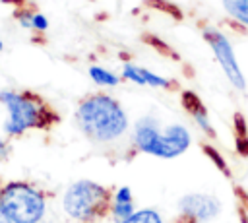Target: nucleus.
I'll return each instance as SVG.
<instances>
[{"instance_id":"obj_1","label":"nucleus","mask_w":248,"mask_h":223,"mask_svg":"<svg viewBox=\"0 0 248 223\" xmlns=\"http://www.w3.org/2000/svg\"><path fill=\"white\" fill-rule=\"evenodd\" d=\"M76 118L81 132L99 143L114 142L128 130V116L124 109L107 93H91L81 99Z\"/></svg>"},{"instance_id":"obj_2","label":"nucleus","mask_w":248,"mask_h":223,"mask_svg":"<svg viewBox=\"0 0 248 223\" xmlns=\"http://www.w3.org/2000/svg\"><path fill=\"white\" fill-rule=\"evenodd\" d=\"M0 101L8 111V118L4 122V132L8 136H19L29 128H46L56 122V114L43 105V101L29 91H12L2 89Z\"/></svg>"},{"instance_id":"obj_3","label":"nucleus","mask_w":248,"mask_h":223,"mask_svg":"<svg viewBox=\"0 0 248 223\" xmlns=\"http://www.w3.org/2000/svg\"><path fill=\"white\" fill-rule=\"evenodd\" d=\"M134 143L143 153L172 159L190 147V132L182 124H169L161 132L155 118L143 116L134 124Z\"/></svg>"},{"instance_id":"obj_4","label":"nucleus","mask_w":248,"mask_h":223,"mask_svg":"<svg viewBox=\"0 0 248 223\" xmlns=\"http://www.w3.org/2000/svg\"><path fill=\"white\" fill-rule=\"evenodd\" d=\"M0 204L12 223H41L46 213L43 192L23 180L6 182L0 188Z\"/></svg>"},{"instance_id":"obj_5","label":"nucleus","mask_w":248,"mask_h":223,"mask_svg":"<svg viewBox=\"0 0 248 223\" xmlns=\"http://www.w3.org/2000/svg\"><path fill=\"white\" fill-rule=\"evenodd\" d=\"M108 206V190L93 180H78L64 192L62 207L78 221H93L105 213Z\"/></svg>"},{"instance_id":"obj_6","label":"nucleus","mask_w":248,"mask_h":223,"mask_svg":"<svg viewBox=\"0 0 248 223\" xmlns=\"http://www.w3.org/2000/svg\"><path fill=\"white\" fill-rule=\"evenodd\" d=\"M203 37L209 43V47L213 48V52L217 56V62L221 64V68H223L225 76L229 78V81L236 89H240V91L246 89V81H244V76L240 72V66H238L236 58H234V50L231 47V41L221 31H217L213 27H205L203 29Z\"/></svg>"},{"instance_id":"obj_7","label":"nucleus","mask_w":248,"mask_h":223,"mask_svg":"<svg viewBox=\"0 0 248 223\" xmlns=\"http://www.w3.org/2000/svg\"><path fill=\"white\" fill-rule=\"evenodd\" d=\"M178 209L182 211V217L190 223H205L217 217L221 204L217 198L207 194H188L178 202Z\"/></svg>"},{"instance_id":"obj_8","label":"nucleus","mask_w":248,"mask_h":223,"mask_svg":"<svg viewBox=\"0 0 248 223\" xmlns=\"http://www.w3.org/2000/svg\"><path fill=\"white\" fill-rule=\"evenodd\" d=\"M182 105H184V109L194 116L196 124H198L205 134H209V138H213V136H215V130H213V126L209 124L207 109H205V105L200 101V97H198L194 91H184V93H182Z\"/></svg>"},{"instance_id":"obj_9","label":"nucleus","mask_w":248,"mask_h":223,"mask_svg":"<svg viewBox=\"0 0 248 223\" xmlns=\"http://www.w3.org/2000/svg\"><path fill=\"white\" fill-rule=\"evenodd\" d=\"M134 213V200H132V190L128 186H122L116 190L114 194V202H112V215L118 221H124L126 217H130Z\"/></svg>"},{"instance_id":"obj_10","label":"nucleus","mask_w":248,"mask_h":223,"mask_svg":"<svg viewBox=\"0 0 248 223\" xmlns=\"http://www.w3.org/2000/svg\"><path fill=\"white\" fill-rule=\"evenodd\" d=\"M225 10L238 23L248 25V0H223Z\"/></svg>"},{"instance_id":"obj_11","label":"nucleus","mask_w":248,"mask_h":223,"mask_svg":"<svg viewBox=\"0 0 248 223\" xmlns=\"http://www.w3.org/2000/svg\"><path fill=\"white\" fill-rule=\"evenodd\" d=\"M89 76H91V80L97 85H108V87H112V85H118L120 83V78L116 74H112V72H108L107 68H101V66H91L89 68Z\"/></svg>"},{"instance_id":"obj_12","label":"nucleus","mask_w":248,"mask_h":223,"mask_svg":"<svg viewBox=\"0 0 248 223\" xmlns=\"http://www.w3.org/2000/svg\"><path fill=\"white\" fill-rule=\"evenodd\" d=\"M120 223H163V219L155 209H140V211H134L130 217H126Z\"/></svg>"},{"instance_id":"obj_13","label":"nucleus","mask_w":248,"mask_h":223,"mask_svg":"<svg viewBox=\"0 0 248 223\" xmlns=\"http://www.w3.org/2000/svg\"><path fill=\"white\" fill-rule=\"evenodd\" d=\"M141 78H143V85H151V87H170V81L163 76H157L145 68H141Z\"/></svg>"},{"instance_id":"obj_14","label":"nucleus","mask_w":248,"mask_h":223,"mask_svg":"<svg viewBox=\"0 0 248 223\" xmlns=\"http://www.w3.org/2000/svg\"><path fill=\"white\" fill-rule=\"evenodd\" d=\"M203 149H205V155H207V157H209V159H211V161L215 163V167H217V169H219L221 173L229 175V169H227V161H225V159L221 157V153H219V151H217L215 147H211V145H205Z\"/></svg>"},{"instance_id":"obj_15","label":"nucleus","mask_w":248,"mask_h":223,"mask_svg":"<svg viewBox=\"0 0 248 223\" xmlns=\"http://www.w3.org/2000/svg\"><path fill=\"white\" fill-rule=\"evenodd\" d=\"M33 14H35V12H31V10L19 6L17 12H16V17H17V21H19L21 27H25V29H33Z\"/></svg>"},{"instance_id":"obj_16","label":"nucleus","mask_w":248,"mask_h":223,"mask_svg":"<svg viewBox=\"0 0 248 223\" xmlns=\"http://www.w3.org/2000/svg\"><path fill=\"white\" fill-rule=\"evenodd\" d=\"M46 27H48V19L43 14L35 12L33 14V29L35 31H46Z\"/></svg>"},{"instance_id":"obj_17","label":"nucleus","mask_w":248,"mask_h":223,"mask_svg":"<svg viewBox=\"0 0 248 223\" xmlns=\"http://www.w3.org/2000/svg\"><path fill=\"white\" fill-rule=\"evenodd\" d=\"M236 147L242 155H248V136H236Z\"/></svg>"},{"instance_id":"obj_18","label":"nucleus","mask_w":248,"mask_h":223,"mask_svg":"<svg viewBox=\"0 0 248 223\" xmlns=\"http://www.w3.org/2000/svg\"><path fill=\"white\" fill-rule=\"evenodd\" d=\"M0 223H12V219H10V217H8V213L4 211L2 204H0Z\"/></svg>"},{"instance_id":"obj_19","label":"nucleus","mask_w":248,"mask_h":223,"mask_svg":"<svg viewBox=\"0 0 248 223\" xmlns=\"http://www.w3.org/2000/svg\"><path fill=\"white\" fill-rule=\"evenodd\" d=\"M6 155V143H4V140L0 138V157H4Z\"/></svg>"},{"instance_id":"obj_20","label":"nucleus","mask_w":248,"mask_h":223,"mask_svg":"<svg viewBox=\"0 0 248 223\" xmlns=\"http://www.w3.org/2000/svg\"><path fill=\"white\" fill-rule=\"evenodd\" d=\"M242 223H248V219H246V217H242Z\"/></svg>"},{"instance_id":"obj_21","label":"nucleus","mask_w":248,"mask_h":223,"mask_svg":"<svg viewBox=\"0 0 248 223\" xmlns=\"http://www.w3.org/2000/svg\"><path fill=\"white\" fill-rule=\"evenodd\" d=\"M2 48H4V45H2V41H0V50H2Z\"/></svg>"},{"instance_id":"obj_22","label":"nucleus","mask_w":248,"mask_h":223,"mask_svg":"<svg viewBox=\"0 0 248 223\" xmlns=\"http://www.w3.org/2000/svg\"><path fill=\"white\" fill-rule=\"evenodd\" d=\"M31 2H37V0H31Z\"/></svg>"}]
</instances>
